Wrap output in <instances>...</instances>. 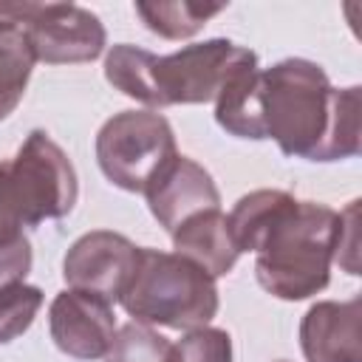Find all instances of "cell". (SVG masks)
I'll list each match as a JSON object with an SVG mask.
<instances>
[{
	"mask_svg": "<svg viewBox=\"0 0 362 362\" xmlns=\"http://www.w3.org/2000/svg\"><path fill=\"white\" fill-rule=\"evenodd\" d=\"M175 153L173 127L156 110H122L107 119L96 136L99 170L127 192H144Z\"/></svg>",
	"mask_w": 362,
	"mask_h": 362,
	"instance_id": "obj_5",
	"label": "cell"
},
{
	"mask_svg": "<svg viewBox=\"0 0 362 362\" xmlns=\"http://www.w3.org/2000/svg\"><path fill=\"white\" fill-rule=\"evenodd\" d=\"M139 263V246L119 232L96 229L82 235L62 260L68 288L88 291L107 303L122 300Z\"/></svg>",
	"mask_w": 362,
	"mask_h": 362,
	"instance_id": "obj_8",
	"label": "cell"
},
{
	"mask_svg": "<svg viewBox=\"0 0 362 362\" xmlns=\"http://www.w3.org/2000/svg\"><path fill=\"white\" fill-rule=\"evenodd\" d=\"M79 187L65 150L45 133L31 130L14 158L0 161V246L23 238V226L65 218Z\"/></svg>",
	"mask_w": 362,
	"mask_h": 362,
	"instance_id": "obj_3",
	"label": "cell"
},
{
	"mask_svg": "<svg viewBox=\"0 0 362 362\" xmlns=\"http://www.w3.org/2000/svg\"><path fill=\"white\" fill-rule=\"evenodd\" d=\"M339 212L314 201H297L260 240L257 283L280 300H305L331 280Z\"/></svg>",
	"mask_w": 362,
	"mask_h": 362,
	"instance_id": "obj_2",
	"label": "cell"
},
{
	"mask_svg": "<svg viewBox=\"0 0 362 362\" xmlns=\"http://www.w3.org/2000/svg\"><path fill=\"white\" fill-rule=\"evenodd\" d=\"M170 342L144 322H127L116 331L105 362H170Z\"/></svg>",
	"mask_w": 362,
	"mask_h": 362,
	"instance_id": "obj_17",
	"label": "cell"
},
{
	"mask_svg": "<svg viewBox=\"0 0 362 362\" xmlns=\"http://www.w3.org/2000/svg\"><path fill=\"white\" fill-rule=\"evenodd\" d=\"M223 3H136V14L150 31L164 40H187L206 25L209 17L221 14Z\"/></svg>",
	"mask_w": 362,
	"mask_h": 362,
	"instance_id": "obj_16",
	"label": "cell"
},
{
	"mask_svg": "<svg viewBox=\"0 0 362 362\" xmlns=\"http://www.w3.org/2000/svg\"><path fill=\"white\" fill-rule=\"evenodd\" d=\"M294 204H297V198L283 192V189H255V192L243 195L235 204V209L226 215L229 232H232V240H235L238 252H257V246L266 238V232Z\"/></svg>",
	"mask_w": 362,
	"mask_h": 362,
	"instance_id": "obj_14",
	"label": "cell"
},
{
	"mask_svg": "<svg viewBox=\"0 0 362 362\" xmlns=\"http://www.w3.org/2000/svg\"><path fill=\"white\" fill-rule=\"evenodd\" d=\"M0 25H17L31 42L34 59L90 62L105 51V25L76 3H0Z\"/></svg>",
	"mask_w": 362,
	"mask_h": 362,
	"instance_id": "obj_6",
	"label": "cell"
},
{
	"mask_svg": "<svg viewBox=\"0 0 362 362\" xmlns=\"http://www.w3.org/2000/svg\"><path fill=\"white\" fill-rule=\"evenodd\" d=\"M42 308V291L37 286L14 283L0 288V345L25 334Z\"/></svg>",
	"mask_w": 362,
	"mask_h": 362,
	"instance_id": "obj_18",
	"label": "cell"
},
{
	"mask_svg": "<svg viewBox=\"0 0 362 362\" xmlns=\"http://www.w3.org/2000/svg\"><path fill=\"white\" fill-rule=\"evenodd\" d=\"M266 139L286 156L337 161L359 153V88H334L308 59H283L260 74Z\"/></svg>",
	"mask_w": 362,
	"mask_h": 362,
	"instance_id": "obj_1",
	"label": "cell"
},
{
	"mask_svg": "<svg viewBox=\"0 0 362 362\" xmlns=\"http://www.w3.org/2000/svg\"><path fill=\"white\" fill-rule=\"evenodd\" d=\"M300 348L308 362H362V300L311 305L300 322Z\"/></svg>",
	"mask_w": 362,
	"mask_h": 362,
	"instance_id": "obj_11",
	"label": "cell"
},
{
	"mask_svg": "<svg viewBox=\"0 0 362 362\" xmlns=\"http://www.w3.org/2000/svg\"><path fill=\"white\" fill-rule=\"evenodd\" d=\"M249 48L229 40H206L184 45L167 57H150L147 65V105H201L215 102L221 85Z\"/></svg>",
	"mask_w": 362,
	"mask_h": 362,
	"instance_id": "obj_7",
	"label": "cell"
},
{
	"mask_svg": "<svg viewBox=\"0 0 362 362\" xmlns=\"http://www.w3.org/2000/svg\"><path fill=\"white\" fill-rule=\"evenodd\" d=\"M170 362H232V337L221 328H192L170 348Z\"/></svg>",
	"mask_w": 362,
	"mask_h": 362,
	"instance_id": "obj_19",
	"label": "cell"
},
{
	"mask_svg": "<svg viewBox=\"0 0 362 362\" xmlns=\"http://www.w3.org/2000/svg\"><path fill=\"white\" fill-rule=\"evenodd\" d=\"M153 218L173 235L187 218L221 204L212 175L187 156H173L141 192Z\"/></svg>",
	"mask_w": 362,
	"mask_h": 362,
	"instance_id": "obj_10",
	"label": "cell"
},
{
	"mask_svg": "<svg viewBox=\"0 0 362 362\" xmlns=\"http://www.w3.org/2000/svg\"><path fill=\"white\" fill-rule=\"evenodd\" d=\"M48 328L57 348L74 359H102L116 337V317L107 300L65 288L48 308Z\"/></svg>",
	"mask_w": 362,
	"mask_h": 362,
	"instance_id": "obj_9",
	"label": "cell"
},
{
	"mask_svg": "<svg viewBox=\"0 0 362 362\" xmlns=\"http://www.w3.org/2000/svg\"><path fill=\"white\" fill-rule=\"evenodd\" d=\"M119 303L136 322L192 331L218 314V286L178 252L139 249L136 274Z\"/></svg>",
	"mask_w": 362,
	"mask_h": 362,
	"instance_id": "obj_4",
	"label": "cell"
},
{
	"mask_svg": "<svg viewBox=\"0 0 362 362\" xmlns=\"http://www.w3.org/2000/svg\"><path fill=\"white\" fill-rule=\"evenodd\" d=\"M28 269H31V243H28L25 235L14 243L0 246V288L23 283Z\"/></svg>",
	"mask_w": 362,
	"mask_h": 362,
	"instance_id": "obj_21",
	"label": "cell"
},
{
	"mask_svg": "<svg viewBox=\"0 0 362 362\" xmlns=\"http://www.w3.org/2000/svg\"><path fill=\"white\" fill-rule=\"evenodd\" d=\"M280 362H286V359H280Z\"/></svg>",
	"mask_w": 362,
	"mask_h": 362,
	"instance_id": "obj_22",
	"label": "cell"
},
{
	"mask_svg": "<svg viewBox=\"0 0 362 362\" xmlns=\"http://www.w3.org/2000/svg\"><path fill=\"white\" fill-rule=\"evenodd\" d=\"M260 65L257 54L246 51V57L232 68L226 82L215 96V119L218 124L238 139H266L263 130V105H260Z\"/></svg>",
	"mask_w": 362,
	"mask_h": 362,
	"instance_id": "obj_12",
	"label": "cell"
},
{
	"mask_svg": "<svg viewBox=\"0 0 362 362\" xmlns=\"http://www.w3.org/2000/svg\"><path fill=\"white\" fill-rule=\"evenodd\" d=\"M334 260L348 274H359V201H351L339 212V232H337Z\"/></svg>",
	"mask_w": 362,
	"mask_h": 362,
	"instance_id": "obj_20",
	"label": "cell"
},
{
	"mask_svg": "<svg viewBox=\"0 0 362 362\" xmlns=\"http://www.w3.org/2000/svg\"><path fill=\"white\" fill-rule=\"evenodd\" d=\"M173 246L178 255L198 263L209 277H223L238 263V246L229 232L226 215L215 209H204L192 218H187L173 232Z\"/></svg>",
	"mask_w": 362,
	"mask_h": 362,
	"instance_id": "obj_13",
	"label": "cell"
},
{
	"mask_svg": "<svg viewBox=\"0 0 362 362\" xmlns=\"http://www.w3.org/2000/svg\"><path fill=\"white\" fill-rule=\"evenodd\" d=\"M34 62L37 59L23 28L0 25V122L20 105Z\"/></svg>",
	"mask_w": 362,
	"mask_h": 362,
	"instance_id": "obj_15",
	"label": "cell"
}]
</instances>
